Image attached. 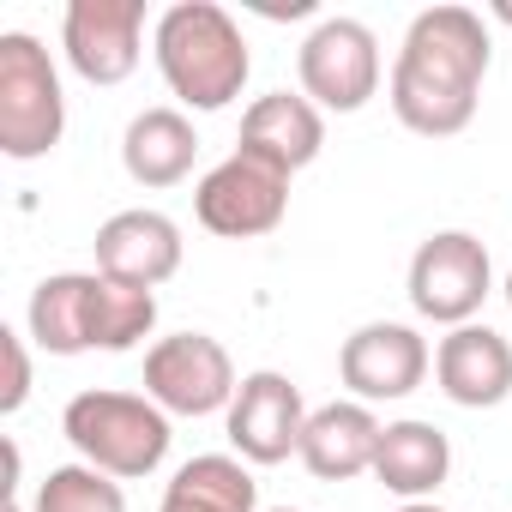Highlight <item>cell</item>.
Wrapping results in <instances>:
<instances>
[{
	"instance_id": "obj_2",
	"label": "cell",
	"mask_w": 512,
	"mask_h": 512,
	"mask_svg": "<svg viewBox=\"0 0 512 512\" xmlns=\"http://www.w3.org/2000/svg\"><path fill=\"white\" fill-rule=\"evenodd\" d=\"M25 326H31V344L49 356L133 350L157 326V290H133L103 272H55L31 290Z\"/></svg>"
},
{
	"instance_id": "obj_16",
	"label": "cell",
	"mask_w": 512,
	"mask_h": 512,
	"mask_svg": "<svg viewBox=\"0 0 512 512\" xmlns=\"http://www.w3.org/2000/svg\"><path fill=\"white\" fill-rule=\"evenodd\" d=\"M380 422L368 404H326L308 416V434H302V464L320 476V482H350L362 470H374V452H380Z\"/></svg>"
},
{
	"instance_id": "obj_18",
	"label": "cell",
	"mask_w": 512,
	"mask_h": 512,
	"mask_svg": "<svg viewBox=\"0 0 512 512\" xmlns=\"http://www.w3.org/2000/svg\"><path fill=\"white\" fill-rule=\"evenodd\" d=\"M452 470V446L434 422H386L380 452H374V476L380 488H392L398 500H428Z\"/></svg>"
},
{
	"instance_id": "obj_15",
	"label": "cell",
	"mask_w": 512,
	"mask_h": 512,
	"mask_svg": "<svg viewBox=\"0 0 512 512\" xmlns=\"http://www.w3.org/2000/svg\"><path fill=\"white\" fill-rule=\"evenodd\" d=\"M320 145H326V115L296 91H266L241 115V151L284 169V175L308 169L320 157Z\"/></svg>"
},
{
	"instance_id": "obj_3",
	"label": "cell",
	"mask_w": 512,
	"mask_h": 512,
	"mask_svg": "<svg viewBox=\"0 0 512 512\" xmlns=\"http://www.w3.org/2000/svg\"><path fill=\"white\" fill-rule=\"evenodd\" d=\"M157 49V73L163 85L187 103V109H229L253 73L247 37L241 25L217 7V0H175V7L157 19L151 31Z\"/></svg>"
},
{
	"instance_id": "obj_6",
	"label": "cell",
	"mask_w": 512,
	"mask_h": 512,
	"mask_svg": "<svg viewBox=\"0 0 512 512\" xmlns=\"http://www.w3.org/2000/svg\"><path fill=\"white\" fill-rule=\"evenodd\" d=\"M290 211V175L247 157V151H229L199 187H193V217L223 235V241H253V235H272Z\"/></svg>"
},
{
	"instance_id": "obj_25",
	"label": "cell",
	"mask_w": 512,
	"mask_h": 512,
	"mask_svg": "<svg viewBox=\"0 0 512 512\" xmlns=\"http://www.w3.org/2000/svg\"><path fill=\"white\" fill-rule=\"evenodd\" d=\"M7 512H31V506H7Z\"/></svg>"
},
{
	"instance_id": "obj_14",
	"label": "cell",
	"mask_w": 512,
	"mask_h": 512,
	"mask_svg": "<svg viewBox=\"0 0 512 512\" xmlns=\"http://www.w3.org/2000/svg\"><path fill=\"white\" fill-rule=\"evenodd\" d=\"M434 380L464 410H494L512 392V344L488 326H452L434 350Z\"/></svg>"
},
{
	"instance_id": "obj_20",
	"label": "cell",
	"mask_w": 512,
	"mask_h": 512,
	"mask_svg": "<svg viewBox=\"0 0 512 512\" xmlns=\"http://www.w3.org/2000/svg\"><path fill=\"white\" fill-rule=\"evenodd\" d=\"M31 512H127V494L115 476H103L97 464H55L37 482Z\"/></svg>"
},
{
	"instance_id": "obj_22",
	"label": "cell",
	"mask_w": 512,
	"mask_h": 512,
	"mask_svg": "<svg viewBox=\"0 0 512 512\" xmlns=\"http://www.w3.org/2000/svg\"><path fill=\"white\" fill-rule=\"evenodd\" d=\"M398 512H446V506H434V500H404Z\"/></svg>"
},
{
	"instance_id": "obj_11",
	"label": "cell",
	"mask_w": 512,
	"mask_h": 512,
	"mask_svg": "<svg viewBox=\"0 0 512 512\" xmlns=\"http://www.w3.org/2000/svg\"><path fill=\"white\" fill-rule=\"evenodd\" d=\"M145 0H67L61 49L85 85H121L139 67Z\"/></svg>"
},
{
	"instance_id": "obj_4",
	"label": "cell",
	"mask_w": 512,
	"mask_h": 512,
	"mask_svg": "<svg viewBox=\"0 0 512 512\" xmlns=\"http://www.w3.org/2000/svg\"><path fill=\"white\" fill-rule=\"evenodd\" d=\"M61 434L73 440L79 464H97L115 482H139L169 458V410H157L139 392H79L61 410Z\"/></svg>"
},
{
	"instance_id": "obj_7",
	"label": "cell",
	"mask_w": 512,
	"mask_h": 512,
	"mask_svg": "<svg viewBox=\"0 0 512 512\" xmlns=\"http://www.w3.org/2000/svg\"><path fill=\"white\" fill-rule=\"evenodd\" d=\"M296 73H302V97L314 109H332V115H356L374 91H380V37L362 25V19H320L296 55Z\"/></svg>"
},
{
	"instance_id": "obj_19",
	"label": "cell",
	"mask_w": 512,
	"mask_h": 512,
	"mask_svg": "<svg viewBox=\"0 0 512 512\" xmlns=\"http://www.w3.org/2000/svg\"><path fill=\"white\" fill-rule=\"evenodd\" d=\"M253 506H260L253 470L229 452H199L169 476L157 512H253Z\"/></svg>"
},
{
	"instance_id": "obj_23",
	"label": "cell",
	"mask_w": 512,
	"mask_h": 512,
	"mask_svg": "<svg viewBox=\"0 0 512 512\" xmlns=\"http://www.w3.org/2000/svg\"><path fill=\"white\" fill-rule=\"evenodd\" d=\"M494 19H500V25H512V0H494Z\"/></svg>"
},
{
	"instance_id": "obj_8",
	"label": "cell",
	"mask_w": 512,
	"mask_h": 512,
	"mask_svg": "<svg viewBox=\"0 0 512 512\" xmlns=\"http://www.w3.org/2000/svg\"><path fill=\"white\" fill-rule=\"evenodd\" d=\"M235 362L211 332H175L145 350V398L169 416H217L235 404Z\"/></svg>"
},
{
	"instance_id": "obj_17",
	"label": "cell",
	"mask_w": 512,
	"mask_h": 512,
	"mask_svg": "<svg viewBox=\"0 0 512 512\" xmlns=\"http://www.w3.org/2000/svg\"><path fill=\"white\" fill-rule=\"evenodd\" d=\"M199 133L181 109H139L121 133V163L139 187H175L193 175Z\"/></svg>"
},
{
	"instance_id": "obj_1",
	"label": "cell",
	"mask_w": 512,
	"mask_h": 512,
	"mask_svg": "<svg viewBox=\"0 0 512 512\" xmlns=\"http://www.w3.org/2000/svg\"><path fill=\"white\" fill-rule=\"evenodd\" d=\"M494 43L470 7H422L392 61V115L422 139H452L476 121Z\"/></svg>"
},
{
	"instance_id": "obj_12",
	"label": "cell",
	"mask_w": 512,
	"mask_h": 512,
	"mask_svg": "<svg viewBox=\"0 0 512 512\" xmlns=\"http://www.w3.org/2000/svg\"><path fill=\"white\" fill-rule=\"evenodd\" d=\"M428 344L416 326H398V320H368L344 338L338 350V374L344 386L356 392V404H392V398H410L422 380H428Z\"/></svg>"
},
{
	"instance_id": "obj_5",
	"label": "cell",
	"mask_w": 512,
	"mask_h": 512,
	"mask_svg": "<svg viewBox=\"0 0 512 512\" xmlns=\"http://www.w3.org/2000/svg\"><path fill=\"white\" fill-rule=\"evenodd\" d=\"M67 133V97L49 49L31 31L0 37V151L13 163H37Z\"/></svg>"
},
{
	"instance_id": "obj_24",
	"label": "cell",
	"mask_w": 512,
	"mask_h": 512,
	"mask_svg": "<svg viewBox=\"0 0 512 512\" xmlns=\"http://www.w3.org/2000/svg\"><path fill=\"white\" fill-rule=\"evenodd\" d=\"M506 308H512V272H506Z\"/></svg>"
},
{
	"instance_id": "obj_10",
	"label": "cell",
	"mask_w": 512,
	"mask_h": 512,
	"mask_svg": "<svg viewBox=\"0 0 512 512\" xmlns=\"http://www.w3.org/2000/svg\"><path fill=\"white\" fill-rule=\"evenodd\" d=\"M229 416V446L241 464H284L290 452H302V434H308V404H302V386L278 368H253L241 374L235 386V404L223 410Z\"/></svg>"
},
{
	"instance_id": "obj_21",
	"label": "cell",
	"mask_w": 512,
	"mask_h": 512,
	"mask_svg": "<svg viewBox=\"0 0 512 512\" xmlns=\"http://www.w3.org/2000/svg\"><path fill=\"white\" fill-rule=\"evenodd\" d=\"M0 350H7V392H0V416H19L31 398V350L19 332H0Z\"/></svg>"
},
{
	"instance_id": "obj_26",
	"label": "cell",
	"mask_w": 512,
	"mask_h": 512,
	"mask_svg": "<svg viewBox=\"0 0 512 512\" xmlns=\"http://www.w3.org/2000/svg\"><path fill=\"white\" fill-rule=\"evenodd\" d=\"M272 512H296V506H272Z\"/></svg>"
},
{
	"instance_id": "obj_13",
	"label": "cell",
	"mask_w": 512,
	"mask_h": 512,
	"mask_svg": "<svg viewBox=\"0 0 512 512\" xmlns=\"http://www.w3.org/2000/svg\"><path fill=\"white\" fill-rule=\"evenodd\" d=\"M97 272L115 278V284H133V290H157L181 272V229L175 217L163 211H115L103 229H97Z\"/></svg>"
},
{
	"instance_id": "obj_9",
	"label": "cell",
	"mask_w": 512,
	"mask_h": 512,
	"mask_svg": "<svg viewBox=\"0 0 512 512\" xmlns=\"http://www.w3.org/2000/svg\"><path fill=\"white\" fill-rule=\"evenodd\" d=\"M488 247L470 229H440L410 260V308L434 326H470L488 296Z\"/></svg>"
}]
</instances>
